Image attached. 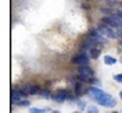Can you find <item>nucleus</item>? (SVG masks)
Segmentation results:
<instances>
[{"label": "nucleus", "instance_id": "f257e3e1", "mask_svg": "<svg viewBox=\"0 0 122 113\" xmlns=\"http://www.w3.org/2000/svg\"><path fill=\"white\" fill-rule=\"evenodd\" d=\"M76 75L82 83H92L93 78H94V71L89 66H81L78 68V74Z\"/></svg>", "mask_w": 122, "mask_h": 113}, {"label": "nucleus", "instance_id": "f03ea898", "mask_svg": "<svg viewBox=\"0 0 122 113\" xmlns=\"http://www.w3.org/2000/svg\"><path fill=\"white\" fill-rule=\"evenodd\" d=\"M86 42L87 43H90V45L96 46V45H106V39H104V36L100 34L97 30H93L90 31V34L86 36Z\"/></svg>", "mask_w": 122, "mask_h": 113}, {"label": "nucleus", "instance_id": "7ed1b4c3", "mask_svg": "<svg viewBox=\"0 0 122 113\" xmlns=\"http://www.w3.org/2000/svg\"><path fill=\"white\" fill-rule=\"evenodd\" d=\"M97 102H99V105L104 106V107H114L117 105V102H115V99L110 95V94H107V92H103L101 95H100L99 98L96 99Z\"/></svg>", "mask_w": 122, "mask_h": 113}, {"label": "nucleus", "instance_id": "20e7f679", "mask_svg": "<svg viewBox=\"0 0 122 113\" xmlns=\"http://www.w3.org/2000/svg\"><path fill=\"white\" fill-rule=\"evenodd\" d=\"M97 31H99L100 34L103 35V36H107V38H117L118 36V32L112 28V27H110V25H107V24H101L97 27Z\"/></svg>", "mask_w": 122, "mask_h": 113}, {"label": "nucleus", "instance_id": "39448f33", "mask_svg": "<svg viewBox=\"0 0 122 113\" xmlns=\"http://www.w3.org/2000/svg\"><path fill=\"white\" fill-rule=\"evenodd\" d=\"M51 99H53L54 102H57V103H62L67 99H72V96H71V94L67 89H60L51 95Z\"/></svg>", "mask_w": 122, "mask_h": 113}, {"label": "nucleus", "instance_id": "423d86ee", "mask_svg": "<svg viewBox=\"0 0 122 113\" xmlns=\"http://www.w3.org/2000/svg\"><path fill=\"white\" fill-rule=\"evenodd\" d=\"M89 61H90V56H87L86 53H78L72 57V63L79 66H89Z\"/></svg>", "mask_w": 122, "mask_h": 113}, {"label": "nucleus", "instance_id": "0eeeda50", "mask_svg": "<svg viewBox=\"0 0 122 113\" xmlns=\"http://www.w3.org/2000/svg\"><path fill=\"white\" fill-rule=\"evenodd\" d=\"M100 53H101V49L100 48H93L90 52H89V56H90V59H97L100 56Z\"/></svg>", "mask_w": 122, "mask_h": 113}, {"label": "nucleus", "instance_id": "6e6552de", "mask_svg": "<svg viewBox=\"0 0 122 113\" xmlns=\"http://www.w3.org/2000/svg\"><path fill=\"white\" fill-rule=\"evenodd\" d=\"M75 94H76V96H81L82 94H83V87H82V84L81 83H75Z\"/></svg>", "mask_w": 122, "mask_h": 113}, {"label": "nucleus", "instance_id": "1a4fd4ad", "mask_svg": "<svg viewBox=\"0 0 122 113\" xmlns=\"http://www.w3.org/2000/svg\"><path fill=\"white\" fill-rule=\"evenodd\" d=\"M104 63H106V64H115L117 60H115V57L110 56V54H107V56H104Z\"/></svg>", "mask_w": 122, "mask_h": 113}, {"label": "nucleus", "instance_id": "9d476101", "mask_svg": "<svg viewBox=\"0 0 122 113\" xmlns=\"http://www.w3.org/2000/svg\"><path fill=\"white\" fill-rule=\"evenodd\" d=\"M50 109H38V107H30L29 109V113H46L49 112Z\"/></svg>", "mask_w": 122, "mask_h": 113}, {"label": "nucleus", "instance_id": "9b49d317", "mask_svg": "<svg viewBox=\"0 0 122 113\" xmlns=\"http://www.w3.org/2000/svg\"><path fill=\"white\" fill-rule=\"evenodd\" d=\"M86 112L87 113H100L99 109H97L96 106H87V107H86Z\"/></svg>", "mask_w": 122, "mask_h": 113}, {"label": "nucleus", "instance_id": "f8f14e48", "mask_svg": "<svg viewBox=\"0 0 122 113\" xmlns=\"http://www.w3.org/2000/svg\"><path fill=\"white\" fill-rule=\"evenodd\" d=\"M40 96H43V98H50V94H49V91L47 89H40Z\"/></svg>", "mask_w": 122, "mask_h": 113}, {"label": "nucleus", "instance_id": "ddd939ff", "mask_svg": "<svg viewBox=\"0 0 122 113\" xmlns=\"http://www.w3.org/2000/svg\"><path fill=\"white\" fill-rule=\"evenodd\" d=\"M114 80L117 81V83H122V74H115Z\"/></svg>", "mask_w": 122, "mask_h": 113}, {"label": "nucleus", "instance_id": "4468645a", "mask_svg": "<svg viewBox=\"0 0 122 113\" xmlns=\"http://www.w3.org/2000/svg\"><path fill=\"white\" fill-rule=\"evenodd\" d=\"M18 105L22 106V107H28V106H29V102H28V101H21V102H20Z\"/></svg>", "mask_w": 122, "mask_h": 113}, {"label": "nucleus", "instance_id": "2eb2a0df", "mask_svg": "<svg viewBox=\"0 0 122 113\" xmlns=\"http://www.w3.org/2000/svg\"><path fill=\"white\" fill-rule=\"evenodd\" d=\"M76 103H78V106H79L81 109H85V103H83V101H81V99H79V101H76Z\"/></svg>", "mask_w": 122, "mask_h": 113}, {"label": "nucleus", "instance_id": "dca6fc26", "mask_svg": "<svg viewBox=\"0 0 122 113\" xmlns=\"http://www.w3.org/2000/svg\"><path fill=\"white\" fill-rule=\"evenodd\" d=\"M119 96H121V99H122V91H121V94H119Z\"/></svg>", "mask_w": 122, "mask_h": 113}, {"label": "nucleus", "instance_id": "f3484780", "mask_svg": "<svg viewBox=\"0 0 122 113\" xmlns=\"http://www.w3.org/2000/svg\"><path fill=\"white\" fill-rule=\"evenodd\" d=\"M53 113H60V112H58V110H56V112H53Z\"/></svg>", "mask_w": 122, "mask_h": 113}, {"label": "nucleus", "instance_id": "a211bd4d", "mask_svg": "<svg viewBox=\"0 0 122 113\" xmlns=\"http://www.w3.org/2000/svg\"><path fill=\"white\" fill-rule=\"evenodd\" d=\"M112 113H118V112H112Z\"/></svg>", "mask_w": 122, "mask_h": 113}, {"label": "nucleus", "instance_id": "6ab92c4d", "mask_svg": "<svg viewBox=\"0 0 122 113\" xmlns=\"http://www.w3.org/2000/svg\"><path fill=\"white\" fill-rule=\"evenodd\" d=\"M75 113H76V112H75Z\"/></svg>", "mask_w": 122, "mask_h": 113}]
</instances>
